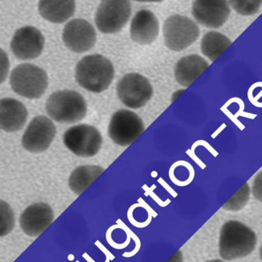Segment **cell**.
<instances>
[{
    "mask_svg": "<svg viewBox=\"0 0 262 262\" xmlns=\"http://www.w3.org/2000/svg\"><path fill=\"white\" fill-rule=\"evenodd\" d=\"M257 237L251 228L237 221H229L222 226L219 239V254L225 260L249 255L256 246Z\"/></svg>",
    "mask_w": 262,
    "mask_h": 262,
    "instance_id": "obj_1",
    "label": "cell"
},
{
    "mask_svg": "<svg viewBox=\"0 0 262 262\" xmlns=\"http://www.w3.org/2000/svg\"><path fill=\"white\" fill-rule=\"evenodd\" d=\"M113 63L102 55L85 56L78 62L76 79L85 90L94 93H102L111 85L114 78Z\"/></svg>",
    "mask_w": 262,
    "mask_h": 262,
    "instance_id": "obj_2",
    "label": "cell"
},
{
    "mask_svg": "<svg viewBox=\"0 0 262 262\" xmlns=\"http://www.w3.org/2000/svg\"><path fill=\"white\" fill-rule=\"evenodd\" d=\"M46 110L53 120L72 124L85 117L87 105L82 95L77 92L62 90L55 92L48 98Z\"/></svg>",
    "mask_w": 262,
    "mask_h": 262,
    "instance_id": "obj_3",
    "label": "cell"
},
{
    "mask_svg": "<svg viewBox=\"0 0 262 262\" xmlns=\"http://www.w3.org/2000/svg\"><path fill=\"white\" fill-rule=\"evenodd\" d=\"M10 83L16 94L27 99H39L48 87V76L42 69L33 64H21L12 71Z\"/></svg>",
    "mask_w": 262,
    "mask_h": 262,
    "instance_id": "obj_4",
    "label": "cell"
},
{
    "mask_svg": "<svg viewBox=\"0 0 262 262\" xmlns=\"http://www.w3.org/2000/svg\"><path fill=\"white\" fill-rule=\"evenodd\" d=\"M163 35L165 46L172 51L180 52L199 39L200 29L190 18L174 15L165 21Z\"/></svg>",
    "mask_w": 262,
    "mask_h": 262,
    "instance_id": "obj_5",
    "label": "cell"
},
{
    "mask_svg": "<svg viewBox=\"0 0 262 262\" xmlns=\"http://www.w3.org/2000/svg\"><path fill=\"white\" fill-rule=\"evenodd\" d=\"M131 13L132 5L129 1L105 0L98 7L95 22L101 33L113 34L125 27L129 20Z\"/></svg>",
    "mask_w": 262,
    "mask_h": 262,
    "instance_id": "obj_6",
    "label": "cell"
},
{
    "mask_svg": "<svg viewBox=\"0 0 262 262\" xmlns=\"http://www.w3.org/2000/svg\"><path fill=\"white\" fill-rule=\"evenodd\" d=\"M67 148L80 157L89 158L96 156L102 144L100 132L93 125H75L69 128L63 136Z\"/></svg>",
    "mask_w": 262,
    "mask_h": 262,
    "instance_id": "obj_7",
    "label": "cell"
},
{
    "mask_svg": "<svg viewBox=\"0 0 262 262\" xmlns=\"http://www.w3.org/2000/svg\"><path fill=\"white\" fill-rule=\"evenodd\" d=\"M116 92L119 100L130 108L145 106L153 94L149 81L139 73H129L121 78Z\"/></svg>",
    "mask_w": 262,
    "mask_h": 262,
    "instance_id": "obj_8",
    "label": "cell"
},
{
    "mask_svg": "<svg viewBox=\"0 0 262 262\" xmlns=\"http://www.w3.org/2000/svg\"><path fill=\"white\" fill-rule=\"evenodd\" d=\"M145 130L143 121L133 112L126 110L116 112L108 125L110 139L120 146H128Z\"/></svg>",
    "mask_w": 262,
    "mask_h": 262,
    "instance_id": "obj_9",
    "label": "cell"
},
{
    "mask_svg": "<svg viewBox=\"0 0 262 262\" xmlns=\"http://www.w3.org/2000/svg\"><path fill=\"white\" fill-rule=\"evenodd\" d=\"M56 135V126L49 118L36 116L24 133L22 145L30 152L41 153L48 149Z\"/></svg>",
    "mask_w": 262,
    "mask_h": 262,
    "instance_id": "obj_10",
    "label": "cell"
},
{
    "mask_svg": "<svg viewBox=\"0 0 262 262\" xmlns=\"http://www.w3.org/2000/svg\"><path fill=\"white\" fill-rule=\"evenodd\" d=\"M45 39L36 27H25L16 30L10 44L12 52L17 59L31 60L43 51Z\"/></svg>",
    "mask_w": 262,
    "mask_h": 262,
    "instance_id": "obj_11",
    "label": "cell"
},
{
    "mask_svg": "<svg viewBox=\"0 0 262 262\" xmlns=\"http://www.w3.org/2000/svg\"><path fill=\"white\" fill-rule=\"evenodd\" d=\"M62 40L70 51L85 53L91 50L96 44V33L94 27L88 21L75 19L66 25Z\"/></svg>",
    "mask_w": 262,
    "mask_h": 262,
    "instance_id": "obj_12",
    "label": "cell"
},
{
    "mask_svg": "<svg viewBox=\"0 0 262 262\" xmlns=\"http://www.w3.org/2000/svg\"><path fill=\"white\" fill-rule=\"evenodd\" d=\"M231 10L228 3L221 0H197L192 4V15L199 24L217 29L228 20Z\"/></svg>",
    "mask_w": 262,
    "mask_h": 262,
    "instance_id": "obj_13",
    "label": "cell"
},
{
    "mask_svg": "<svg viewBox=\"0 0 262 262\" xmlns=\"http://www.w3.org/2000/svg\"><path fill=\"white\" fill-rule=\"evenodd\" d=\"M53 220L54 213L50 205L35 203L23 212L19 224L26 234L31 237H38L53 223Z\"/></svg>",
    "mask_w": 262,
    "mask_h": 262,
    "instance_id": "obj_14",
    "label": "cell"
},
{
    "mask_svg": "<svg viewBox=\"0 0 262 262\" xmlns=\"http://www.w3.org/2000/svg\"><path fill=\"white\" fill-rule=\"evenodd\" d=\"M159 33V20L152 12L142 10L135 15L130 27V35L135 42L149 45L156 40Z\"/></svg>",
    "mask_w": 262,
    "mask_h": 262,
    "instance_id": "obj_15",
    "label": "cell"
},
{
    "mask_svg": "<svg viewBox=\"0 0 262 262\" xmlns=\"http://www.w3.org/2000/svg\"><path fill=\"white\" fill-rule=\"evenodd\" d=\"M28 111L25 105L11 98L0 101V127L7 133L22 129L27 122Z\"/></svg>",
    "mask_w": 262,
    "mask_h": 262,
    "instance_id": "obj_16",
    "label": "cell"
},
{
    "mask_svg": "<svg viewBox=\"0 0 262 262\" xmlns=\"http://www.w3.org/2000/svg\"><path fill=\"white\" fill-rule=\"evenodd\" d=\"M209 67L202 56L193 54L182 58L174 69L176 81L184 87H188Z\"/></svg>",
    "mask_w": 262,
    "mask_h": 262,
    "instance_id": "obj_17",
    "label": "cell"
},
{
    "mask_svg": "<svg viewBox=\"0 0 262 262\" xmlns=\"http://www.w3.org/2000/svg\"><path fill=\"white\" fill-rule=\"evenodd\" d=\"M39 12L46 20L53 24H62L74 15L76 3L68 1H40Z\"/></svg>",
    "mask_w": 262,
    "mask_h": 262,
    "instance_id": "obj_18",
    "label": "cell"
},
{
    "mask_svg": "<svg viewBox=\"0 0 262 262\" xmlns=\"http://www.w3.org/2000/svg\"><path fill=\"white\" fill-rule=\"evenodd\" d=\"M104 168L98 165H83L72 172L69 180L70 189L77 195L82 194L101 174Z\"/></svg>",
    "mask_w": 262,
    "mask_h": 262,
    "instance_id": "obj_19",
    "label": "cell"
},
{
    "mask_svg": "<svg viewBox=\"0 0 262 262\" xmlns=\"http://www.w3.org/2000/svg\"><path fill=\"white\" fill-rule=\"evenodd\" d=\"M231 44V41L225 35L217 32H209L202 38L201 50L204 56L214 62Z\"/></svg>",
    "mask_w": 262,
    "mask_h": 262,
    "instance_id": "obj_20",
    "label": "cell"
},
{
    "mask_svg": "<svg viewBox=\"0 0 262 262\" xmlns=\"http://www.w3.org/2000/svg\"><path fill=\"white\" fill-rule=\"evenodd\" d=\"M249 194V186L248 183H245L241 189L222 206V208L228 211H239L242 209L248 203Z\"/></svg>",
    "mask_w": 262,
    "mask_h": 262,
    "instance_id": "obj_21",
    "label": "cell"
},
{
    "mask_svg": "<svg viewBox=\"0 0 262 262\" xmlns=\"http://www.w3.org/2000/svg\"><path fill=\"white\" fill-rule=\"evenodd\" d=\"M0 211H1L0 212L1 213L0 235L4 236L10 233L14 227V215L10 205L4 201L0 202Z\"/></svg>",
    "mask_w": 262,
    "mask_h": 262,
    "instance_id": "obj_22",
    "label": "cell"
},
{
    "mask_svg": "<svg viewBox=\"0 0 262 262\" xmlns=\"http://www.w3.org/2000/svg\"><path fill=\"white\" fill-rule=\"evenodd\" d=\"M230 4L239 14L244 16L257 13L262 4L261 1H231Z\"/></svg>",
    "mask_w": 262,
    "mask_h": 262,
    "instance_id": "obj_23",
    "label": "cell"
},
{
    "mask_svg": "<svg viewBox=\"0 0 262 262\" xmlns=\"http://www.w3.org/2000/svg\"><path fill=\"white\" fill-rule=\"evenodd\" d=\"M252 194L254 199L262 202V171L256 176L253 182Z\"/></svg>",
    "mask_w": 262,
    "mask_h": 262,
    "instance_id": "obj_24",
    "label": "cell"
},
{
    "mask_svg": "<svg viewBox=\"0 0 262 262\" xmlns=\"http://www.w3.org/2000/svg\"><path fill=\"white\" fill-rule=\"evenodd\" d=\"M167 262H183L182 251H178Z\"/></svg>",
    "mask_w": 262,
    "mask_h": 262,
    "instance_id": "obj_25",
    "label": "cell"
},
{
    "mask_svg": "<svg viewBox=\"0 0 262 262\" xmlns=\"http://www.w3.org/2000/svg\"><path fill=\"white\" fill-rule=\"evenodd\" d=\"M205 262H224L222 261V260H208V261Z\"/></svg>",
    "mask_w": 262,
    "mask_h": 262,
    "instance_id": "obj_26",
    "label": "cell"
},
{
    "mask_svg": "<svg viewBox=\"0 0 262 262\" xmlns=\"http://www.w3.org/2000/svg\"><path fill=\"white\" fill-rule=\"evenodd\" d=\"M259 252H260V260H261L262 261V245L261 247H260V251H259Z\"/></svg>",
    "mask_w": 262,
    "mask_h": 262,
    "instance_id": "obj_27",
    "label": "cell"
},
{
    "mask_svg": "<svg viewBox=\"0 0 262 262\" xmlns=\"http://www.w3.org/2000/svg\"><path fill=\"white\" fill-rule=\"evenodd\" d=\"M77 262H79V261H77Z\"/></svg>",
    "mask_w": 262,
    "mask_h": 262,
    "instance_id": "obj_28",
    "label": "cell"
}]
</instances>
